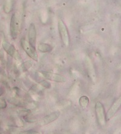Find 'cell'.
Masks as SVG:
<instances>
[{
    "instance_id": "obj_10",
    "label": "cell",
    "mask_w": 121,
    "mask_h": 134,
    "mask_svg": "<svg viewBox=\"0 0 121 134\" xmlns=\"http://www.w3.org/2000/svg\"><path fill=\"white\" fill-rule=\"evenodd\" d=\"M38 49L41 53H49L51 50V47L48 44H40L38 46Z\"/></svg>"
},
{
    "instance_id": "obj_6",
    "label": "cell",
    "mask_w": 121,
    "mask_h": 134,
    "mask_svg": "<svg viewBox=\"0 0 121 134\" xmlns=\"http://www.w3.org/2000/svg\"><path fill=\"white\" fill-rule=\"evenodd\" d=\"M41 73L46 79L51 80V81L59 83H64L66 81L65 78L62 75L54 73V72L44 71H42Z\"/></svg>"
},
{
    "instance_id": "obj_1",
    "label": "cell",
    "mask_w": 121,
    "mask_h": 134,
    "mask_svg": "<svg viewBox=\"0 0 121 134\" xmlns=\"http://www.w3.org/2000/svg\"><path fill=\"white\" fill-rule=\"evenodd\" d=\"M21 45L22 48H23V50H24V52L27 53V54L28 55L30 58L32 59L35 61H36V62L38 61V55L37 54L35 48L31 46L24 37L21 39Z\"/></svg>"
},
{
    "instance_id": "obj_4",
    "label": "cell",
    "mask_w": 121,
    "mask_h": 134,
    "mask_svg": "<svg viewBox=\"0 0 121 134\" xmlns=\"http://www.w3.org/2000/svg\"><path fill=\"white\" fill-rule=\"evenodd\" d=\"M19 23L18 17L17 16L16 13L13 14L11 17L10 25V35L12 37L13 39L17 38L18 35L19 33Z\"/></svg>"
},
{
    "instance_id": "obj_9",
    "label": "cell",
    "mask_w": 121,
    "mask_h": 134,
    "mask_svg": "<svg viewBox=\"0 0 121 134\" xmlns=\"http://www.w3.org/2000/svg\"><path fill=\"white\" fill-rule=\"evenodd\" d=\"M59 115H60V112L58 111L53 112L49 115H47L43 118V119L41 120L39 122V124L41 126H45L47 125H49L52 122L55 121L58 119Z\"/></svg>"
},
{
    "instance_id": "obj_7",
    "label": "cell",
    "mask_w": 121,
    "mask_h": 134,
    "mask_svg": "<svg viewBox=\"0 0 121 134\" xmlns=\"http://www.w3.org/2000/svg\"><path fill=\"white\" fill-rule=\"evenodd\" d=\"M121 104V98L120 97H119L118 99L115 100L114 103L111 106L110 109H108V112H107V115H106V121H108L111 119L113 117V116L116 114V113L119 109L120 107Z\"/></svg>"
},
{
    "instance_id": "obj_11",
    "label": "cell",
    "mask_w": 121,
    "mask_h": 134,
    "mask_svg": "<svg viewBox=\"0 0 121 134\" xmlns=\"http://www.w3.org/2000/svg\"><path fill=\"white\" fill-rule=\"evenodd\" d=\"M89 102H90V100H89L88 97L86 96H83L82 97H81L79 100V105H80L81 107L83 108H86L87 106H88Z\"/></svg>"
},
{
    "instance_id": "obj_8",
    "label": "cell",
    "mask_w": 121,
    "mask_h": 134,
    "mask_svg": "<svg viewBox=\"0 0 121 134\" xmlns=\"http://www.w3.org/2000/svg\"><path fill=\"white\" fill-rule=\"evenodd\" d=\"M28 39L29 44L35 48L36 43V30L33 23H31L30 24L28 31Z\"/></svg>"
},
{
    "instance_id": "obj_12",
    "label": "cell",
    "mask_w": 121,
    "mask_h": 134,
    "mask_svg": "<svg viewBox=\"0 0 121 134\" xmlns=\"http://www.w3.org/2000/svg\"><path fill=\"white\" fill-rule=\"evenodd\" d=\"M12 7V4L11 0H7L4 4V10L5 13H9L10 12Z\"/></svg>"
},
{
    "instance_id": "obj_17",
    "label": "cell",
    "mask_w": 121,
    "mask_h": 134,
    "mask_svg": "<svg viewBox=\"0 0 121 134\" xmlns=\"http://www.w3.org/2000/svg\"><path fill=\"white\" fill-rule=\"evenodd\" d=\"M4 94V90L2 88H0V97Z\"/></svg>"
},
{
    "instance_id": "obj_3",
    "label": "cell",
    "mask_w": 121,
    "mask_h": 134,
    "mask_svg": "<svg viewBox=\"0 0 121 134\" xmlns=\"http://www.w3.org/2000/svg\"><path fill=\"white\" fill-rule=\"evenodd\" d=\"M58 30L63 44L65 46H68L70 43V36L67 26L61 19L58 21Z\"/></svg>"
},
{
    "instance_id": "obj_5",
    "label": "cell",
    "mask_w": 121,
    "mask_h": 134,
    "mask_svg": "<svg viewBox=\"0 0 121 134\" xmlns=\"http://www.w3.org/2000/svg\"><path fill=\"white\" fill-rule=\"evenodd\" d=\"M2 45L4 50H5V52H6L9 56H10L12 58H15L17 60H20L21 59V56L19 54L18 52L16 50V48L14 47L13 45H12L10 44H9V42H7V41H4L2 42Z\"/></svg>"
},
{
    "instance_id": "obj_15",
    "label": "cell",
    "mask_w": 121,
    "mask_h": 134,
    "mask_svg": "<svg viewBox=\"0 0 121 134\" xmlns=\"http://www.w3.org/2000/svg\"><path fill=\"white\" fill-rule=\"evenodd\" d=\"M28 62H29V61H27V62H25L24 64H23L24 68H26V70H28V69L30 68V66H31V65H28Z\"/></svg>"
},
{
    "instance_id": "obj_16",
    "label": "cell",
    "mask_w": 121,
    "mask_h": 134,
    "mask_svg": "<svg viewBox=\"0 0 121 134\" xmlns=\"http://www.w3.org/2000/svg\"><path fill=\"white\" fill-rule=\"evenodd\" d=\"M3 34L0 32V45H1V44H2V42H3Z\"/></svg>"
},
{
    "instance_id": "obj_18",
    "label": "cell",
    "mask_w": 121,
    "mask_h": 134,
    "mask_svg": "<svg viewBox=\"0 0 121 134\" xmlns=\"http://www.w3.org/2000/svg\"><path fill=\"white\" fill-rule=\"evenodd\" d=\"M0 128H1V121H0Z\"/></svg>"
},
{
    "instance_id": "obj_2",
    "label": "cell",
    "mask_w": 121,
    "mask_h": 134,
    "mask_svg": "<svg viewBox=\"0 0 121 134\" xmlns=\"http://www.w3.org/2000/svg\"><path fill=\"white\" fill-rule=\"evenodd\" d=\"M95 111L98 123L101 126H105L106 125V117L105 114V109L102 103L100 102H97L95 104Z\"/></svg>"
},
{
    "instance_id": "obj_13",
    "label": "cell",
    "mask_w": 121,
    "mask_h": 134,
    "mask_svg": "<svg viewBox=\"0 0 121 134\" xmlns=\"http://www.w3.org/2000/svg\"><path fill=\"white\" fill-rule=\"evenodd\" d=\"M41 85H42L43 87H44L45 88H47V89H49V88H51V83L50 82H49L48 81H47V80H41L39 83Z\"/></svg>"
},
{
    "instance_id": "obj_14",
    "label": "cell",
    "mask_w": 121,
    "mask_h": 134,
    "mask_svg": "<svg viewBox=\"0 0 121 134\" xmlns=\"http://www.w3.org/2000/svg\"><path fill=\"white\" fill-rule=\"evenodd\" d=\"M7 107V102L3 97H0V109H4Z\"/></svg>"
}]
</instances>
